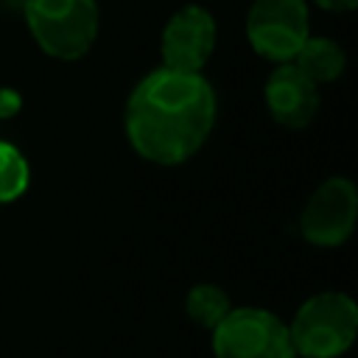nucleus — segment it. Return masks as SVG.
<instances>
[{
	"label": "nucleus",
	"instance_id": "1",
	"mask_svg": "<svg viewBox=\"0 0 358 358\" xmlns=\"http://www.w3.org/2000/svg\"><path fill=\"white\" fill-rule=\"evenodd\" d=\"M215 123V92L201 73L159 67L129 95L126 137L131 148L157 165L190 159Z\"/></svg>",
	"mask_w": 358,
	"mask_h": 358
},
{
	"label": "nucleus",
	"instance_id": "2",
	"mask_svg": "<svg viewBox=\"0 0 358 358\" xmlns=\"http://www.w3.org/2000/svg\"><path fill=\"white\" fill-rule=\"evenodd\" d=\"M294 352L302 358H338L358 336V308L341 291H324L299 305L288 324Z\"/></svg>",
	"mask_w": 358,
	"mask_h": 358
},
{
	"label": "nucleus",
	"instance_id": "3",
	"mask_svg": "<svg viewBox=\"0 0 358 358\" xmlns=\"http://www.w3.org/2000/svg\"><path fill=\"white\" fill-rule=\"evenodd\" d=\"M36 45L53 59H81L98 34L95 0H22Z\"/></svg>",
	"mask_w": 358,
	"mask_h": 358
},
{
	"label": "nucleus",
	"instance_id": "4",
	"mask_svg": "<svg viewBox=\"0 0 358 358\" xmlns=\"http://www.w3.org/2000/svg\"><path fill=\"white\" fill-rule=\"evenodd\" d=\"M210 333L215 358H296L288 324L263 308H229Z\"/></svg>",
	"mask_w": 358,
	"mask_h": 358
},
{
	"label": "nucleus",
	"instance_id": "5",
	"mask_svg": "<svg viewBox=\"0 0 358 358\" xmlns=\"http://www.w3.org/2000/svg\"><path fill=\"white\" fill-rule=\"evenodd\" d=\"M246 36L252 48L271 62H291L305 45L308 3L305 0H255L246 14Z\"/></svg>",
	"mask_w": 358,
	"mask_h": 358
},
{
	"label": "nucleus",
	"instance_id": "6",
	"mask_svg": "<svg viewBox=\"0 0 358 358\" xmlns=\"http://www.w3.org/2000/svg\"><path fill=\"white\" fill-rule=\"evenodd\" d=\"M358 193L355 185L344 176L324 179L308 199L299 215V232L313 246H341L355 227Z\"/></svg>",
	"mask_w": 358,
	"mask_h": 358
},
{
	"label": "nucleus",
	"instance_id": "7",
	"mask_svg": "<svg viewBox=\"0 0 358 358\" xmlns=\"http://www.w3.org/2000/svg\"><path fill=\"white\" fill-rule=\"evenodd\" d=\"M215 48V20L201 6L179 8L162 31V62L168 70L201 73Z\"/></svg>",
	"mask_w": 358,
	"mask_h": 358
},
{
	"label": "nucleus",
	"instance_id": "8",
	"mask_svg": "<svg viewBox=\"0 0 358 358\" xmlns=\"http://www.w3.org/2000/svg\"><path fill=\"white\" fill-rule=\"evenodd\" d=\"M266 106L280 126L305 129L316 117L319 90L294 62H282L266 78Z\"/></svg>",
	"mask_w": 358,
	"mask_h": 358
},
{
	"label": "nucleus",
	"instance_id": "9",
	"mask_svg": "<svg viewBox=\"0 0 358 358\" xmlns=\"http://www.w3.org/2000/svg\"><path fill=\"white\" fill-rule=\"evenodd\" d=\"M294 64H296L313 84H324V81H333V78H338V76L344 73L347 56H344V50H341L333 39L308 36L305 45L296 50Z\"/></svg>",
	"mask_w": 358,
	"mask_h": 358
},
{
	"label": "nucleus",
	"instance_id": "10",
	"mask_svg": "<svg viewBox=\"0 0 358 358\" xmlns=\"http://www.w3.org/2000/svg\"><path fill=\"white\" fill-rule=\"evenodd\" d=\"M229 296L224 288L213 285V282H199L187 291V299H185V310L190 316L193 324L204 327V330H213L227 313H229Z\"/></svg>",
	"mask_w": 358,
	"mask_h": 358
},
{
	"label": "nucleus",
	"instance_id": "11",
	"mask_svg": "<svg viewBox=\"0 0 358 358\" xmlns=\"http://www.w3.org/2000/svg\"><path fill=\"white\" fill-rule=\"evenodd\" d=\"M28 162L25 157L11 145L0 140V204L14 201L28 187Z\"/></svg>",
	"mask_w": 358,
	"mask_h": 358
},
{
	"label": "nucleus",
	"instance_id": "12",
	"mask_svg": "<svg viewBox=\"0 0 358 358\" xmlns=\"http://www.w3.org/2000/svg\"><path fill=\"white\" fill-rule=\"evenodd\" d=\"M20 106H22V98L14 92V90H0V117H11V115H17L20 112Z\"/></svg>",
	"mask_w": 358,
	"mask_h": 358
},
{
	"label": "nucleus",
	"instance_id": "13",
	"mask_svg": "<svg viewBox=\"0 0 358 358\" xmlns=\"http://www.w3.org/2000/svg\"><path fill=\"white\" fill-rule=\"evenodd\" d=\"M313 3L324 11H352L358 6V0H313Z\"/></svg>",
	"mask_w": 358,
	"mask_h": 358
},
{
	"label": "nucleus",
	"instance_id": "14",
	"mask_svg": "<svg viewBox=\"0 0 358 358\" xmlns=\"http://www.w3.org/2000/svg\"><path fill=\"white\" fill-rule=\"evenodd\" d=\"M11 3H22V0H11Z\"/></svg>",
	"mask_w": 358,
	"mask_h": 358
}]
</instances>
